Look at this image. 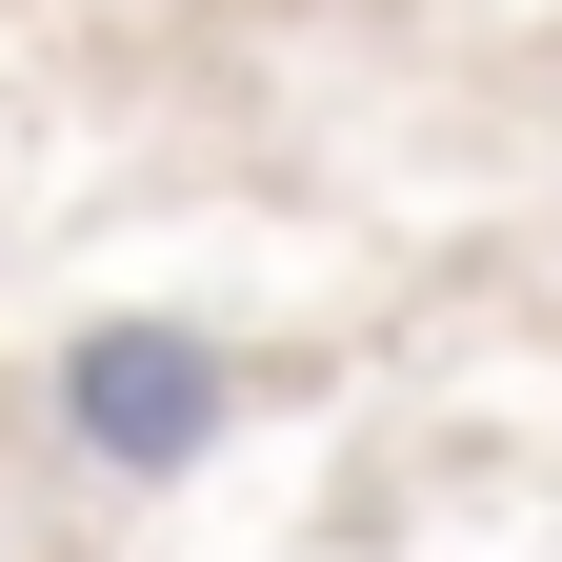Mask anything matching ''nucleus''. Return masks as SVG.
I'll list each match as a JSON object with an SVG mask.
<instances>
[{
	"label": "nucleus",
	"mask_w": 562,
	"mask_h": 562,
	"mask_svg": "<svg viewBox=\"0 0 562 562\" xmlns=\"http://www.w3.org/2000/svg\"><path fill=\"white\" fill-rule=\"evenodd\" d=\"M241 422V362L201 322H81L41 382V442L101 482V503H161V482H201V442Z\"/></svg>",
	"instance_id": "f257e3e1"
}]
</instances>
